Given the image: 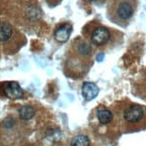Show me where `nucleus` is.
Wrapping results in <instances>:
<instances>
[{
    "label": "nucleus",
    "mask_w": 146,
    "mask_h": 146,
    "mask_svg": "<svg viewBox=\"0 0 146 146\" xmlns=\"http://www.w3.org/2000/svg\"><path fill=\"white\" fill-rule=\"evenodd\" d=\"M94 47L84 37H78L69 47L65 61V73L73 78H80L93 64Z\"/></svg>",
    "instance_id": "f257e3e1"
},
{
    "label": "nucleus",
    "mask_w": 146,
    "mask_h": 146,
    "mask_svg": "<svg viewBox=\"0 0 146 146\" xmlns=\"http://www.w3.org/2000/svg\"><path fill=\"white\" fill-rule=\"evenodd\" d=\"M83 36L94 48L101 50H106L117 43L119 36L118 32L103 25L99 22L92 21L88 23L83 28Z\"/></svg>",
    "instance_id": "f03ea898"
},
{
    "label": "nucleus",
    "mask_w": 146,
    "mask_h": 146,
    "mask_svg": "<svg viewBox=\"0 0 146 146\" xmlns=\"http://www.w3.org/2000/svg\"><path fill=\"white\" fill-rule=\"evenodd\" d=\"M137 9V0H111L108 7V19L119 26L125 27Z\"/></svg>",
    "instance_id": "7ed1b4c3"
},
{
    "label": "nucleus",
    "mask_w": 146,
    "mask_h": 146,
    "mask_svg": "<svg viewBox=\"0 0 146 146\" xmlns=\"http://www.w3.org/2000/svg\"><path fill=\"white\" fill-rule=\"evenodd\" d=\"M117 118L123 130L130 131L141 127L146 120V109L143 106L127 103L122 105L120 112L116 111Z\"/></svg>",
    "instance_id": "20e7f679"
},
{
    "label": "nucleus",
    "mask_w": 146,
    "mask_h": 146,
    "mask_svg": "<svg viewBox=\"0 0 146 146\" xmlns=\"http://www.w3.org/2000/svg\"><path fill=\"white\" fill-rule=\"evenodd\" d=\"M20 33H18L15 28L9 25L7 22H2L0 25V40H1L2 47L5 49V52H10V54L12 52H16V50L20 49V45H24L25 38L24 36L20 37Z\"/></svg>",
    "instance_id": "39448f33"
},
{
    "label": "nucleus",
    "mask_w": 146,
    "mask_h": 146,
    "mask_svg": "<svg viewBox=\"0 0 146 146\" xmlns=\"http://www.w3.org/2000/svg\"><path fill=\"white\" fill-rule=\"evenodd\" d=\"M2 89L5 96L11 99H18L23 98V89L15 81H7L2 83Z\"/></svg>",
    "instance_id": "423d86ee"
},
{
    "label": "nucleus",
    "mask_w": 146,
    "mask_h": 146,
    "mask_svg": "<svg viewBox=\"0 0 146 146\" xmlns=\"http://www.w3.org/2000/svg\"><path fill=\"white\" fill-rule=\"evenodd\" d=\"M72 26L69 23H65L58 26L54 31V39L56 42L60 43L66 42L69 40V38L71 35Z\"/></svg>",
    "instance_id": "0eeeda50"
},
{
    "label": "nucleus",
    "mask_w": 146,
    "mask_h": 146,
    "mask_svg": "<svg viewBox=\"0 0 146 146\" xmlns=\"http://www.w3.org/2000/svg\"><path fill=\"white\" fill-rule=\"evenodd\" d=\"M99 92L98 86L92 82H84L82 85V96L87 101H90L96 98Z\"/></svg>",
    "instance_id": "6e6552de"
},
{
    "label": "nucleus",
    "mask_w": 146,
    "mask_h": 146,
    "mask_svg": "<svg viewBox=\"0 0 146 146\" xmlns=\"http://www.w3.org/2000/svg\"><path fill=\"white\" fill-rule=\"evenodd\" d=\"M97 117L99 123L102 125H106L112 123L114 118V114L106 108L104 106H99L97 109Z\"/></svg>",
    "instance_id": "1a4fd4ad"
},
{
    "label": "nucleus",
    "mask_w": 146,
    "mask_h": 146,
    "mask_svg": "<svg viewBox=\"0 0 146 146\" xmlns=\"http://www.w3.org/2000/svg\"><path fill=\"white\" fill-rule=\"evenodd\" d=\"M35 115V109L30 106H24L19 109V116L22 120H29Z\"/></svg>",
    "instance_id": "9d476101"
},
{
    "label": "nucleus",
    "mask_w": 146,
    "mask_h": 146,
    "mask_svg": "<svg viewBox=\"0 0 146 146\" xmlns=\"http://www.w3.org/2000/svg\"><path fill=\"white\" fill-rule=\"evenodd\" d=\"M70 146H90V141L87 136L80 134L72 138Z\"/></svg>",
    "instance_id": "9b49d317"
},
{
    "label": "nucleus",
    "mask_w": 146,
    "mask_h": 146,
    "mask_svg": "<svg viewBox=\"0 0 146 146\" xmlns=\"http://www.w3.org/2000/svg\"><path fill=\"white\" fill-rule=\"evenodd\" d=\"M90 2L95 3V4H99V3H103L104 0H89Z\"/></svg>",
    "instance_id": "f8f14e48"
}]
</instances>
